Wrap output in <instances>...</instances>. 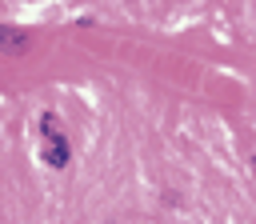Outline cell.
I'll use <instances>...</instances> for the list:
<instances>
[{
  "instance_id": "7a4b0ae2",
  "label": "cell",
  "mask_w": 256,
  "mask_h": 224,
  "mask_svg": "<svg viewBox=\"0 0 256 224\" xmlns=\"http://www.w3.org/2000/svg\"><path fill=\"white\" fill-rule=\"evenodd\" d=\"M0 44L16 48V44H20V32H16V28H0Z\"/></svg>"
},
{
  "instance_id": "6da1fadb",
  "label": "cell",
  "mask_w": 256,
  "mask_h": 224,
  "mask_svg": "<svg viewBox=\"0 0 256 224\" xmlns=\"http://www.w3.org/2000/svg\"><path fill=\"white\" fill-rule=\"evenodd\" d=\"M40 128H44V144H40L44 164H48V168H64L72 152H68V140H64V132H60V120L48 112V116L40 120Z\"/></svg>"
}]
</instances>
